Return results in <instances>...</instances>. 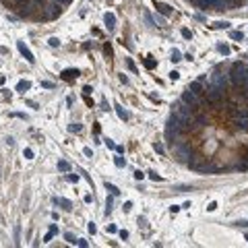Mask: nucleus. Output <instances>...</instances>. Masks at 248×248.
<instances>
[{
	"label": "nucleus",
	"instance_id": "1",
	"mask_svg": "<svg viewBox=\"0 0 248 248\" xmlns=\"http://www.w3.org/2000/svg\"><path fill=\"white\" fill-rule=\"evenodd\" d=\"M172 112L180 118V128H182V130H188L190 124H192V114H190V108H188V105H186L184 101L174 103V110H172Z\"/></svg>",
	"mask_w": 248,
	"mask_h": 248
},
{
	"label": "nucleus",
	"instance_id": "2",
	"mask_svg": "<svg viewBox=\"0 0 248 248\" xmlns=\"http://www.w3.org/2000/svg\"><path fill=\"white\" fill-rule=\"evenodd\" d=\"M229 79H232V83L236 85H248V68L244 62H236L229 70Z\"/></svg>",
	"mask_w": 248,
	"mask_h": 248
},
{
	"label": "nucleus",
	"instance_id": "3",
	"mask_svg": "<svg viewBox=\"0 0 248 248\" xmlns=\"http://www.w3.org/2000/svg\"><path fill=\"white\" fill-rule=\"evenodd\" d=\"M180 130H182V128H180V118L172 112L170 120H167V126H165V139L174 145V139H176V135H178Z\"/></svg>",
	"mask_w": 248,
	"mask_h": 248
},
{
	"label": "nucleus",
	"instance_id": "4",
	"mask_svg": "<svg viewBox=\"0 0 248 248\" xmlns=\"http://www.w3.org/2000/svg\"><path fill=\"white\" fill-rule=\"evenodd\" d=\"M205 93H207V99H209L211 103H217V101H221V99H223L225 89H221V87H213V85H207Z\"/></svg>",
	"mask_w": 248,
	"mask_h": 248
},
{
	"label": "nucleus",
	"instance_id": "5",
	"mask_svg": "<svg viewBox=\"0 0 248 248\" xmlns=\"http://www.w3.org/2000/svg\"><path fill=\"white\" fill-rule=\"evenodd\" d=\"M207 85H213V87H221V89H225L227 85V75H221V73H213L209 77Z\"/></svg>",
	"mask_w": 248,
	"mask_h": 248
},
{
	"label": "nucleus",
	"instance_id": "6",
	"mask_svg": "<svg viewBox=\"0 0 248 248\" xmlns=\"http://www.w3.org/2000/svg\"><path fill=\"white\" fill-rule=\"evenodd\" d=\"M174 155L178 161H188V157H190V149L186 147V145H180V143H176L174 145Z\"/></svg>",
	"mask_w": 248,
	"mask_h": 248
},
{
	"label": "nucleus",
	"instance_id": "7",
	"mask_svg": "<svg viewBox=\"0 0 248 248\" xmlns=\"http://www.w3.org/2000/svg\"><path fill=\"white\" fill-rule=\"evenodd\" d=\"M182 101L188 105V108L192 105V108L197 110V105H199V95H197V93H192V91L188 89V91H184V93H182Z\"/></svg>",
	"mask_w": 248,
	"mask_h": 248
},
{
	"label": "nucleus",
	"instance_id": "8",
	"mask_svg": "<svg viewBox=\"0 0 248 248\" xmlns=\"http://www.w3.org/2000/svg\"><path fill=\"white\" fill-rule=\"evenodd\" d=\"M155 8H157V13L161 15V17H170L172 13H174V8L170 6V4H165V2H159V0H155Z\"/></svg>",
	"mask_w": 248,
	"mask_h": 248
},
{
	"label": "nucleus",
	"instance_id": "9",
	"mask_svg": "<svg viewBox=\"0 0 248 248\" xmlns=\"http://www.w3.org/2000/svg\"><path fill=\"white\" fill-rule=\"evenodd\" d=\"M17 48H19V52L25 56V60H27L29 64H33V62H35V58H33V54H31V50H29L27 46H25L23 41H17Z\"/></svg>",
	"mask_w": 248,
	"mask_h": 248
},
{
	"label": "nucleus",
	"instance_id": "10",
	"mask_svg": "<svg viewBox=\"0 0 248 248\" xmlns=\"http://www.w3.org/2000/svg\"><path fill=\"white\" fill-rule=\"evenodd\" d=\"M52 201H54V205H58V207H62V209H64V211H70V209H73V203H70L68 199H62V197H54V199H52Z\"/></svg>",
	"mask_w": 248,
	"mask_h": 248
},
{
	"label": "nucleus",
	"instance_id": "11",
	"mask_svg": "<svg viewBox=\"0 0 248 248\" xmlns=\"http://www.w3.org/2000/svg\"><path fill=\"white\" fill-rule=\"evenodd\" d=\"M103 23H105V27L112 31L114 27H116V15H114V13H105L103 15Z\"/></svg>",
	"mask_w": 248,
	"mask_h": 248
},
{
	"label": "nucleus",
	"instance_id": "12",
	"mask_svg": "<svg viewBox=\"0 0 248 248\" xmlns=\"http://www.w3.org/2000/svg\"><path fill=\"white\" fill-rule=\"evenodd\" d=\"M79 75L81 73H79L77 68H66L64 73H62V79H64V81H73V79H77Z\"/></svg>",
	"mask_w": 248,
	"mask_h": 248
},
{
	"label": "nucleus",
	"instance_id": "13",
	"mask_svg": "<svg viewBox=\"0 0 248 248\" xmlns=\"http://www.w3.org/2000/svg\"><path fill=\"white\" fill-rule=\"evenodd\" d=\"M114 110H116V114H118V118H120V120H128V112L122 108V103L116 101V103H114Z\"/></svg>",
	"mask_w": 248,
	"mask_h": 248
},
{
	"label": "nucleus",
	"instance_id": "14",
	"mask_svg": "<svg viewBox=\"0 0 248 248\" xmlns=\"http://www.w3.org/2000/svg\"><path fill=\"white\" fill-rule=\"evenodd\" d=\"M188 89L192 91V93H197V95H201V93H205V89H203V83L201 81H192L190 83V87Z\"/></svg>",
	"mask_w": 248,
	"mask_h": 248
},
{
	"label": "nucleus",
	"instance_id": "15",
	"mask_svg": "<svg viewBox=\"0 0 248 248\" xmlns=\"http://www.w3.org/2000/svg\"><path fill=\"white\" fill-rule=\"evenodd\" d=\"M234 126L238 128V130H248V118H238V120H234Z\"/></svg>",
	"mask_w": 248,
	"mask_h": 248
},
{
	"label": "nucleus",
	"instance_id": "16",
	"mask_svg": "<svg viewBox=\"0 0 248 248\" xmlns=\"http://www.w3.org/2000/svg\"><path fill=\"white\" fill-rule=\"evenodd\" d=\"M29 89H31V83L29 81H19V83H17V91L25 93V91H29Z\"/></svg>",
	"mask_w": 248,
	"mask_h": 248
},
{
	"label": "nucleus",
	"instance_id": "17",
	"mask_svg": "<svg viewBox=\"0 0 248 248\" xmlns=\"http://www.w3.org/2000/svg\"><path fill=\"white\" fill-rule=\"evenodd\" d=\"M229 25H232V23H227V21H217V23L211 25V27H213V29H229Z\"/></svg>",
	"mask_w": 248,
	"mask_h": 248
},
{
	"label": "nucleus",
	"instance_id": "18",
	"mask_svg": "<svg viewBox=\"0 0 248 248\" xmlns=\"http://www.w3.org/2000/svg\"><path fill=\"white\" fill-rule=\"evenodd\" d=\"M105 190H108L112 197H118V194H120V190L116 188V186H114V184H108V182H105Z\"/></svg>",
	"mask_w": 248,
	"mask_h": 248
},
{
	"label": "nucleus",
	"instance_id": "19",
	"mask_svg": "<svg viewBox=\"0 0 248 248\" xmlns=\"http://www.w3.org/2000/svg\"><path fill=\"white\" fill-rule=\"evenodd\" d=\"M170 60H172V62H180V60H182V54H180V50H172V54H170Z\"/></svg>",
	"mask_w": 248,
	"mask_h": 248
},
{
	"label": "nucleus",
	"instance_id": "20",
	"mask_svg": "<svg viewBox=\"0 0 248 248\" xmlns=\"http://www.w3.org/2000/svg\"><path fill=\"white\" fill-rule=\"evenodd\" d=\"M58 170H60V172H70V165H68V161L60 159V161H58Z\"/></svg>",
	"mask_w": 248,
	"mask_h": 248
},
{
	"label": "nucleus",
	"instance_id": "21",
	"mask_svg": "<svg viewBox=\"0 0 248 248\" xmlns=\"http://www.w3.org/2000/svg\"><path fill=\"white\" fill-rule=\"evenodd\" d=\"M229 37L236 39V41H242V39H244V33H242V31H232V33H229Z\"/></svg>",
	"mask_w": 248,
	"mask_h": 248
},
{
	"label": "nucleus",
	"instance_id": "22",
	"mask_svg": "<svg viewBox=\"0 0 248 248\" xmlns=\"http://www.w3.org/2000/svg\"><path fill=\"white\" fill-rule=\"evenodd\" d=\"M217 50H219L223 56H227V54H229V46H227V43H219V46H217Z\"/></svg>",
	"mask_w": 248,
	"mask_h": 248
},
{
	"label": "nucleus",
	"instance_id": "23",
	"mask_svg": "<svg viewBox=\"0 0 248 248\" xmlns=\"http://www.w3.org/2000/svg\"><path fill=\"white\" fill-rule=\"evenodd\" d=\"M112 207H114V201H112V197L105 201V215H110L112 213Z\"/></svg>",
	"mask_w": 248,
	"mask_h": 248
},
{
	"label": "nucleus",
	"instance_id": "24",
	"mask_svg": "<svg viewBox=\"0 0 248 248\" xmlns=\"http://www.w3.org/2000/svg\"><path fill=\"white\" fill-rule=\"evenodd\" d=\"M114 163H116V167H124L126 165V159L124 157H114Z\"/></svg>",
	"mask_w": 248,
	"mask_h": 248
},
{
	"label": "nucleus",
	"instance_id": "25",
	"mask_svg": "<svg viewBox=\"0 0 248 248\" xmlns=\"http://www.w3.org/2000/svg\"><path fill=\"white\" fill-rule=\"evenodd\" d=\"M205 124H207V118L203 116V114H199L197 116V126H205Z\"/></svg>",
	"mask_w": 248,
	"mask_h": 248
},
{
	"label": "nucleus",
	"instance_id": "26",
	"mask_svg": "<svg viewBox=\"0 0 248 248\" xmlns=\"http://www.w3.org/2000/svg\"><path fill=\"white\" fill-rule=\"evenodd\" d=\"M11 2H13L15 6H19V8H21V6H27V4H29V0H11Z\"/></svg>",
	"mask_w": 248,
	"mask_h": 248
},
{
	"label": "nucleus",
	"instance_id": "27",
	"mask_svg": "<svg viewBox=\"0 0 248 248\" xmlns=\"http://www.w3.org/2000/svg\"><path fill=\"white\" fill-rule=\"evenodd\" d=\"M68 130H70V132H79V130H81V124H79V122H73V124L68 126Z\"/></svg>",
	"mask_w": 248,
	"mask_h": 248
},
{
	"label": "nucleus",
	"instance_id": "28",
	"mask_svg": "<svg viewBox=\"0 0 248 248\" xmlns=\"http://www.w3.org/2000/svg\"><path fill=\"white\" fill-rule=\"evenodd\" d=\"M155 64H157V62H155L151 56H149V58L145 60V66H147V68H155Z\"/></svg>",
	"mask_w": 248,
	"mask_h": 248
},
{
	"label": "nucleus",
	"instance_id": "29",
	"mask_svg": "<svg viewBox=\"0 0 248 248\" xmlns=\"http://www.w3.org/2000/svg\"><path fill=\"white\" fill-rule=\"evenodd\" d=\"M48 43H50L52 48H58V46H60V39H58V37H50V39H48Z\"/></svg>",
	"mask_w": 248,
	"mask_h": 248
},
{
	"label": "nucleus",
	"instance_id": "30",
	"mask_svg": "<svg viewBox=\"0 0 248 248\" xmlns=\"http://www.w3.org/2000/svg\"><path fill=\"white\" fill-rule=\"evenodd\" d=\"M23 157H25V159H33V149H29V147H27V149L23 151Z\"/></svg>",
	"mask_w": 248,
	"mask_h": 248
},
{
	"label": "nucleus",
	"instance_id": "31",
	"mask_svg": "<svg viewBox=\"0 0 248 248\" xmlns=\"http://www.w3.org/2000/svg\"><path fill=\"white\" fill-rule=\"evenodd\" d=\"M182 37H184V39H192V33H190V29H182Z\"/></svg>",
	"mask_w": 248,
	"mask_h": 248
},
{
	"label": "nucleus",
	"instance_id": "32",
	"mask_svg": "<svg viewBox=\"0 0 248 248\" xmlns=\"http://www.w3.org/2000/svg\"><path fill=\"white\" fill-rule=\"evenodd\" d=\"M153 149H155V151H157L159 155H163V145H161V143H155V145H153Z\"/></svg>",
	"mask_w": 248,
	"mask_h": 248
},
{
	"label": "nucleus",
	"instance_id": "33",
	"mask_svg": "<svg viewBox=\"0 0 248 248\" xmlns=\"http://www.w3.org/2000/svg\"><path fill=\"white\" fill-rule=\"evenodd\" d=\"M64 238H66V240H68L70 244H77V240H75V236L70 234V232H66V234H64Z\"/></svg>",
	"mask_w": 248,
	"mask_h": 248
},
{
	"label": "nucleus",
	"instance_id": "34",
	"mask_svg": "<svg viewBox=\"0 0 248 248\" xmlns=\"http://www.w3.org/2000/svg\"><path fill=\"white\" fill-rule=\"evenodd\" d=\"M41 87H43V89H54V83H50V81H41Z\"/></svg>",
	"mask_w": 248,
	"mask_h": 248
},
{
	"label": "nucleus",
	"instance_id": "35",
	"mask_svg": "<svg viewBox=\"0 0 248 248\" xmlns=\"http://www.w3.org/2000/svg\"><path fill=\"white\" fill-rule=\"evenodd\" d=\"M170 79H172V81H178V79H180V73H178V70H172V73H170Z\"/></svg>",
	"mask_w": 248,
	"mask_h": 248
},
{
	"label": "nucleus",
	"instance_id": "36",
	"mask_svg": "<svg viewBox=\"0 0 248 248\" xmlns=\"http://www.w3.org/2000/svg\"><path fill=\"white\" fill-rule=\"evenodd\" d=\"M149 178H151V180H155V182H157V180H161V176H159L157 172H149Z\"/></svg>",
	"mask_w": 248,
	"mask_h": 248
},
{
	"label": "nucleus",
	"instance_id": "37",
	"mask_svg": "<svg viewBox=\"0 0 248 248\" xmlns=\"http://www.w3.org/2000/svg\"><path fill=\"white\" fill-rule=\"evenodd\" d=\"M126 66H128V68L132 70V73H137V66L132 64V60H130V58H126Z\"/></svg>",
	"mask_w": 248,
	"mask_h": 248
},
{
	"label": "nucleus",
	"instance_id": "38",
	"mask_svg": "<svg viewBox=\"0 0 248 248\" xmlns=\"http://www.w3.org/2000/svg\"><path fill=\"white\" fill-rule=\"evenodd\" d=\"M91 91H93V89H91V85H87L85 89H83V95H87V97H89V95H91Z\"/></svg>",
	"mask_w": 248,
	"mask_h": 248
},
{
	"label": "nucleus",
	"instance_id": "39",
	"mask_svg": "<svg viewBox=\"0 0 248 248\" xmlns=\"http://www.w3.org/2000/svg\"><path fill=\"white\" fill-rule=\"evenodd\" d=\"M135 178H137V180H143V178H145V174L141 172V170H137V172H135Z\"/></svg>",
	"mask_w": 248,
	"mask_h": 248
},
{
	"label": "nucleus",
	"instance_id": "40",
	"mask_svg": "<svg viewBox=\"0 0 248 248\" xmlns=\"http://www.w3.org/2000/svg\"><path fill=\"white\" fill-rule=\"evenodd\" d=\"M68 182H79V176L77 174H68Z\"/></svg>",
	"mask_w": 248,
	"mask_h": 248
},
{
	"label": "nucleus",
	"instance_id": "41",
	"mask_svg": "<svg viewBox=\"0 0 248 248\" xmlns=\"http://www.w3.org/2000/svg\"><path fill=\"white\" fill-rule=\"evenodd\" d=\"M215 209H217V203H215V201H211V203H209V207H207V211H215Z\"/></svg>",
	"mask_w": 248,
	"mask_h": 248
},
{
	"label": "nucleus",
	"instance_id": "42",
	"mask_svg": "<svg viewBox=\"0 0 248 248\" xmlns=\"http://www.w3.org/2000/svg\"><path fill=\"white\" fill-rule=\"evenodd\" d=\"M83 153H85L87 157H93V151H91V149H89V147H85V149H83Z\"/></svg>",
	"mask_w": 248,
	"mask_h": 248
},
{
	"label": "nucleus",
	"instance_id": "43",
	"mask_svg": "<svg viewBox=\"0 0 248 248\" xmlns=\"http://www.w3.org/2000/svg\"><path fill=\"white\" fill-rule=\"evenodd\" d=\"M178 211H180L178 205H172V207H170V213H172V215H174V213H178Z\"/></svg>",
	"mask_w": 248,
	"mask_h": 248
},
{
	"label": "nucleus",
	"instance_id": "44",
	"mask_svg": "<svg viewBox=\"0 0 248 248\" xmlns=\"http://www.w3.org/2000/svg\"><path fill=\"white\" fill-rule=\"evenodd\" d=\"M77 244H79V246H83V248L89 246V242H87V240H77Z\"/></svg>",
	"mask_w": 248,
	"mask_h": 248
},
{
	"label": "nucleus",
	"instance_id": "45",
	"mask_svg": "<svg viewBox=\"0 0 248 248\" xmlns=\"http://www.w3.org/2000/svg\"><path fill=\"white\" fill-rule=\"evenodd\" d=\"M130 209H132V203L126 201V203H124V211H130Z\"/></svg>",
	"mask_w": 248,
	"mask_h": 248
},
{
	"label": "nucleus",
	"instance_id": "46",
	"mask_svg": "<svg viewBox=\"0 0 248 248\" xmlns=\"http://www.w3.org/2000/svg\"><path fill=\"white\" fill-rule=\"evenodd\" d=\"M52 236H54V234H52V232H48L46 236H43V242H50V240H52Z\"/></svg>",
	"mask_w": 248,
	"mask_h": 248
},
{
	"label": "nucleus",
	"instance_id": "47",
	"mask_svg": "<svg viewBox=\"0 0 248 248\" xmlns=\"http://www.w3.org/2000/svg\"><path fill=\"white\" fill-rule=\"evenodd\" d=\"M238 114H240V116H244V118H248V108H244V110H240V112H238Z\"/></svg>",
	"mask_w": 248,
	"mask_h": 248
},
{
	"label": "nucleus",
	"instance_id": "48",
	"mask_svg": "<svg viewBox=\"0 0 248 248\" xmlns=\"http://www.w3.org/2000/svg\"><path fill=\"white\" fill-rule=\"evenodd\" d=\"M120 238H122V240H126V238H128V232H126V229H122V232H120Z\"/></svg>",
	"mask_w": 248,
	"mask_h": 248
},
{
	"label": "nucleus",
	"instance_id": "49",
	"mask_svg": "<svg viewBox=\"0 0 248 248\" xmlns=\"http://www.w3.org/2000/svg\"><path fill=\"white\" fill-rule=\"evenodd\" d=\"M105 145H108L110 149H116V145H114V141H110V139H108V141H105Z\"/></svg>",
	"mask_w": 248,
	"mask_h": 248
},
{
	"label": "nucleus",
	"instance_id": "50",
	"mask_svg": "<svg viewBox=\"0 0 248 248\" xmlns=\"http://www.w3.org/2000/svg\"><path fill=\"white\" fill-rule=\"evenodd\" d=\"M87 227H89V232H91V234H95V229H97V227H95V223H89Z\"/></svg>",
	"mask_w": 248,
	"mask_h": 248
},
{
	"label": "nucleus",
	"instance_id": "51",
	"mask_svg": "<svg viewBox=\"0 0 248 248\" xmlns=\"http://www.w3.org/2000/svg\"><path fill=\"white\" fill-rule=\"evenodd\" d=\"M50 232H52V234H58V227H56L54 223H52V225H50Z\"/></svg>",
	"mask_w": 248,
	"mask_h": 248
},
{
	"label": "nucleus",
	"instance_id": "52",
	"mask_svg": "<svg viewBox=\"0 0 248 248\" xmlns=\"http://www.w3.org/2000/svg\"><path fill=\"white\" fill-rule=\"evenodd\" d=\"M157 25L161 27V25H165V19H161V17H157Z\"/></svg>",
	"mask_w": 248,
	"mask_h": 248
},
{
	"label": "nucleus",
	"instance_id": "53",
	"mask_svg": "<svg viewBox=\"0 0 248 248\" xmlns=\"http://www.w3.org/2000/svg\"><path fill=\"white\" fill-rule=\"evenodd\" d=\"M108 232L110 234H116V225H108Z\"/></svg>",
	"mask_w": 248,
	"mask_h": 248
},
{
	"label": "nucleus",
	"instance_id": "54",
	"mask_svg": "<svg viewBox=\"0 0 248 248\" xmlns=\"http://www.w3.org/2000/svg\"><path fill=\"white\" fill-rule=\"evenodd\" d=\"M236 225H242V227H248V221H236Z\"/></svg>",
	"mask_w": 248,
	"mask_h": 248
},
{
	"label": "nucleus",
	"instance_id": "55",
	"mask_svg": "<svg viewBox=\"0 0 248 248\" xmlns=\"http://www.w3.org/2000/svg\"><path fill=\"white\" fill-rule=\"evenodd\" d=\"M227 2H229V4H238V2H242V0H225V4H227Z\"/></svg>",
	"mask_w": 248,
	"mask_h": 248
},
{
	"label": "nucleus",
	"instance_id": "56",
	"mask_svg": "<svg viewBox=\"0 0 248 248\" xmlns=\"http://www.w3.org/2000/svg\"><path fill=\"white\" fill-rule=\"evenodd\" d=\"M54 2H58V4H68L70 0H54Z\"/></svg>",
	"mask_w": 248,
	"mask_h": 248
},
{
	"label": "nucleus",
	"instance_id": "57",
	"mask_svg": "<svg viewBox=\"0 0 248 248\" xmlns=\"http://www.w3.org/2000/svg\"><path fill=\"white\" fill-rule=\"evenodd\" d=\"M246 240H248V234H246Z\"/></svg>",
	"mask_w": 248,
	"mask_h": 248
},
{
	"label": "nucleus",
	"instance_id": "58",
	"mask_svg": "<svg viewBox=\"0 0 248 248\" xmlns=\"http://www.w3.org/2000/svg\"><path fill=\"white\" fill-rule=\"evenodd\" d=\"M246 68H248V62H246Z\"/></svg>",
	"mask_w": 248,
	"mask_h": 248
}]
</instances>
